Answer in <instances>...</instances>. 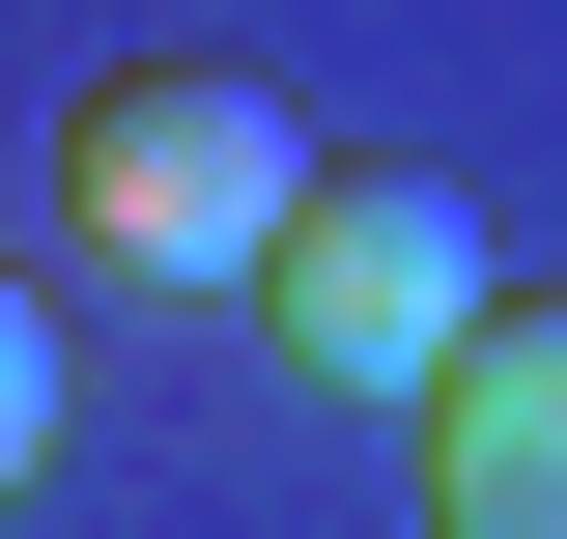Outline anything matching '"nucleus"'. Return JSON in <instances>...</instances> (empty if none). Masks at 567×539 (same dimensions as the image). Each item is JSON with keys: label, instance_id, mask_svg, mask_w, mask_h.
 <instances>
[{"label": "nucleus", "instance_id": "1", "mask_svg": "<svg viewBox=\"0 0 567 539\" xmlns=\"http://www.w3.org/2000/svg\"><path fill=\"white\" fill-rule=\"evenodd\" d=\"M483 200H454V171H425V142H312V200L256 227V313H284V369H312V398H425V369H454V340H483Z\"/></svg>", "mask_w": 567, "mask_h": 539}, {"label": "nucleus", "instance_id": "2", "mask_svg": "<svg viewBox=\"0 0 567 539\" xmlns=\"http://www.w3.org/2000/svg\"><path fill=\"white\" fill-rule=\"evenodd\" d=\"M284 200H312V114H284L256 58H114V85L58 114V227L142 256V284H256Z\"/></svg>", "mask_w": 567, "mask_h": 539}, {"label": "nucleus", "instance_id": "3", "mask_svg": "<svg viewBox=\"0 0 567 539\" xmlns=\"http://www.w3.org/2000/svg\"><path fill=\"white\" fill-rule=\"evenodd\" d=\"M398 426H425V539H567V284H483V340Z\"/></svg>", "mask_w": 567, "mask_h": 539}, {"label": "nucleus", "instance_id": "4", "mask_svg": "<svg viewBox=\"0 0 567 539\" xmlns=\"http://www.w3.org/2000/svg\"><path fill=\"white\" fill-rule=\"evenodd\" d=\"M58 455V313H29V284H0V482Z\"/></svg>", "mask_w": 567, "mask_h": 539}]
</instances>
